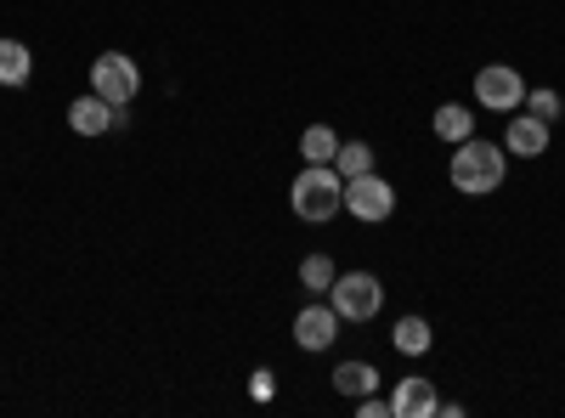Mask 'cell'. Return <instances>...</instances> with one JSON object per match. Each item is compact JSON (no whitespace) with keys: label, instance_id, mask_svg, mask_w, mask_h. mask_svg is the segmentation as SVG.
<instances>
[{"label":"cell","instance_id":"cell-1","mask_svg":"<svg viewBox=\"0 0 565 418\" xmlns=\"http://www.w3.org/2000/svg\"><path fill=\"white\" fill-rule=\"evenodd\" d=\"M447 175H452V187H458L463 199H487V193L503 187L509 153H503V142H481V136H469V142H458Z\"/></svg>","mask_w":565,"mask_h":418},{"label":"cell","instance_id":"cell-2","mask_svg":"<svg viewBox=\"0 0 565 418\" xmlns=\"http://www.w3.org/2000/svg\"><path fill=\"white\" fill-rule=\"evenodd\" d=\"M289 204H295V215L311 221V226L334 221V215L345 210V175H340L334 164H306V170L295 175V187H289Z\"/></svg>","mask_w":565,"mask_h":418},{"label":"cell","instance_id":"cell-3","mask_svg":"<svg viewBox=\"0 0 565 418\" xmlns=\"http://www.w3.org/2000/svg\"><path fill=\"white\" fill-rule=\"evenodd\" d=\"M328 306L340 311V322H373L385 311V283L373 271H340L328 289Z\"/></svg>","mask_w":565,"mask_h":418},{"label":"cell","instance_id":"cell-4","mask_svg":"<svg viewBox=\"0 0 565 418\" xmlns=\"http://www.w3.org/2000/svg\"><path fill=\"white\" fill-rule=\"evenodd\" d=\"M90 90H97L103 103H114V108L136 103V90H141V63L125 57V52H103L97 63H90Z\"/></svg>","mask_w":565,"mask_h":418},{"label":"cell","instance_id":"cell-5","mask_svg":"<svg viewBox=\"0 0 565 418\" xmlns=\"http://www.w3.org/2000/svg\"><path fill=\"white\" fill-rule=\"evenodd\" d=\"M345 215H356L362 226H380V221H391L396 215V187L385 175H351L345 181Z\"/></svg>","mask_w":565,"mask_h":418},{"label":"cell","instance_id":"cell-6","mask_svg":"<svg viewBox=\"0 0 565 418\" xmlns=\"http://www.w3.org/2000/svg\"><path fill=\"white\" fill-rule=\"evenodd\" d=\"M476 103L509 119L514 108L526 103V79H521V68H514V63H487V68L476 74Z\"/></svg>","mask_w":565,"mask_h":418},{"label":"cell","instance_id":"cell-7","mask_svg":"<svg viewBox=\"0 0 565 418\" xmlns=\"http://www.w3.org/2000/svg\"><path fill=\"white\" fill-rule=\"evenodd\" d=\"M334 340H340V311L328 306V300H317V306H306L295 317V345L300 351H328Z\"/></svg>","mask_w":565,"mask_h":418},{"label":"cell","instance_id":"cell-8","mask_svg":"<svg viewBox=\"0 0 565 418\" xmlns=\"http://www.w3.org/2000/svg\"><path fill=\"white\" fill-rule=\"evenodd\" d=\"M503 153H514V159H543V153H548V125H543L537 114H509Z\"/></svg>","mask_w":565,"mask_h":418},{"label":"cell","instance_id":"cell-9","mask_svg":"<svg viewBox=\"0 0 565 418\" xmlns=\"http://www.w3.org/2000/svg\"><path fill=\"white\" fill-rule=\"evenodd\" d=\"M436 385L430 379H396V390H391V418H430L436 412Z\"/></svg>","mask_w":565,"mask_h":418},{"label":"cell","instance_id":"cell-10","mask_svg":"<svg viewBox=\"0 0 565 418\" xmlns=\"http://www.w3.org/2000/svg\"><path fill=\"white\" fill-rule=\"evenodd\" d=\"M68 130L74 136H108L114 130V103H103L97 90L79 97V103H68Z\"/></svg>","mask_w":565,"mask_h":418},{"label":"cell","instance_id":"cell-11","mask_svg":"<svg viewBox=\"0 0 565 418\" xmlns=\"http://www.w3.org/2000/svg\"><path fill=\"white\" fill-rule=\"evenodd\" d=\"M34 79V52L23 40H0V85H12V90H23Z\"/></svg>","mask_w":565,"mask_h":418},{"label":"cell","instance_id":"cell-12","mask_svg":"<svg viewBox=\"0 0 565 418\" xmlns=\"http://www.w3.org/2000/svg\"><path fill=\"white\" fill-rule=\"evenodd\" d=\"M436 136H441L447 148L469 142V136H476V114H469L463 103H441V108H436Z\"/></svg>","mask_w":565,"mask_h":418},{"label":"cell","instance_id":"cell-13","mask_svg":"<svg viewBox=\"0 0 565 418\" xmlns=\"http://www.w3.org/2000/svg\"><path fill=\"white\" fill-rule=\"evenodd\" d=\"M334 390L340 396H367V390H380V367H373V362H340L334 367Z\"/></svg>","mask_w":565,"mask_h":418},{"label":"cell","instance_id":"cell-14","mask_svg":"<svg viewBox=\"0 0 565 418\" xmlns=\"http://www.w3.org/2000/svg\"><path fill=\"white\" fill-rule=\"evenodd\" d=\"M334 260H328V255H306L300 260V289L311 294V300H328V289H334Z\"/></svg>","mask_w":565,"mask_h":418},{"label":"cell","instance_id":"cell-15","mask_svg":"<svg viewBox=\"0 0 565 418\" xmlns=\"http://www.w3.org/2000/svg\"><path fill=\"white\" fill-rule=\"evenodd\" d=\"M334 153H340V136L328 130V125H311V130L300 136V159H306V164H334Z\"/></svg>","mask_w":565,"mask_h":418},{"label":"cell","instance_id":"cell-16","mask_svg":"<svg viewBox=\"0 0 565 418\" xmlns=\"http://www.w3.org/2000/svg\"><path fill=\"white\" fill-rule=\"evenodd\" d=\"M391 340H396V351H402V356H424L436 334H430V322H424V317H402Z\"/></svg>","mask_w":565,"mask_h":418},{"label":"cell","instance_id":"cell-17","mask_svg":"<svg viewBox=\"0 0 565 418\" xmlns=\"http://www.w3.org/2000/svg\"><path fill=\"white\" fill-rule=\"evenodd\" d=\"M334 170H340L345 181H351V175H367V170H373V148H367V142H340Z\"/></svg>","mask_w":565,"mask_h":418},{"label":"cell","instance_id":"cell-18","mask_svg":"<svg viewBox=\"0 0 565 418\" xmlns=\"http://www.w3.org/2000/svg\"><path fill=\"white\" fill-rule=\"evenodd\" d=\"M521 108H526V114H537L543 125H554V119L565 114V103H559V90H532V85H526V103H521Z\"/></svg>","mask_w":565,"mask_h":418},{"label":"cell","instance_id":"cell-19","mask_svg":"<svg viewBox=\"0 0 565 418\" xmlns=\"http://www.w3.org/2000/svg\"><path fill=\"white\" fill-rule=\"evenodd\" d=\"M356 418H391V401H380V390L356 396Z\"/></svg>","mask_w":565,"mask_h":418}]
</instances>
